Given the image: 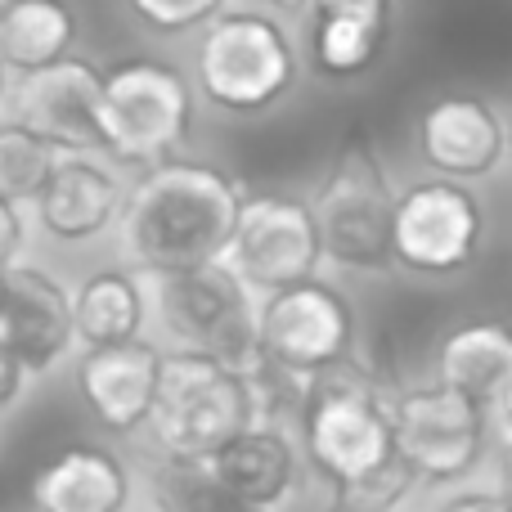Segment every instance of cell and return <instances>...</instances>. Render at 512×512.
<instances>
[{
    "label": "cell",
    "instance_id": "cell-4",
    "mask_svg": "<svg viewBox=\"0 0 512 512\" xmlns=\"http://www.w3.org/2000/svg\"><path fill=\"white\" fill-rule=\"evenodd\" d=\"M167 459L207 463L216 450L256 427V400L239 369L203 351H171L162 360L158 405L149 418Z\"/></svg>",
    "mask_w": 512,
    "mask_h": 512
},
{
    "label": "cell",
    "instance_id": "cell-32",
    "mask_svg": "<svg viewBox=\"0 0 512 512\" xmlns=\"http://www.w3.org/2000/svg\"><path fill=\"white\" fill-rule=\"evenodd\" d=\"M5 306H9V270H0V324H5Z\"/></svg>",
    "mask_w": 512,
    "mask_h": 512
},
{
    "label": "cell",
    "instance_id": "cell-3",
    "mask_svg": "<svg viewBox=\"0 0 512 512\" xmlns=\"http://www.w3.org/2000/svg\"><path fill=\"white\" fill-rule=\"evenodd\" d=\"M396 189L369 135H346L315 189L324 256L342 270L378 274L396 265Z\"/></svg>",
    "mask_w": 512,
    "mask_h": 512
},
{
    "label": "cell",
    "instance_id": "cell-29",
    "mask_svg": "<svg viewBox=\"0 0 512 512\" xmlns=\"http://www.w3.org/2000/svg\"><path fill=\"white\" fill-rule=\"evenodd\" d=\"M252 9H261V14H274V18H297V14H306L315 0H248Z\"/></svg>",
    "mask_w": 512,
    "mask_h": 512
},
{
    "label": "cell",
    "instance_id": "cell-20",
    "mask_svg": "<svg viewBox=\"0 0 512 512\" xmlns=\"http://www.w3.org/2000/svg\"><path fill=\"white\" fill-rule=\"evenodd\" d=\"M436 382L472 396L477 405H499L512 387V328L499 319L454 328L436 355Z\"/></svg>",
    "mask_w": 512,
    "mask_h": 512
},
{
    "label": "cell",
    "instance_id": "cell-34",
    "mask_svg": "<svg viewBox=\"0 0 512 512\" xmlns=\"http://www.w3.org/2000/svg\"><path fill=\"white\" fill-rule=\"evenodd\" d=\"M14 5H18V0H0V18H5L9 9H14Z\"/></svg>",
    "mask_w": 512,
    "mask_h": 512
},
{
    "label": "cell",
    "instance_id": "cell-6",
    "mask_svg": "<svg viewBox=\"0 0 512 512\" xmlns=\"http://www.w3.org/2000/svg\"><path fill=\"white\" fill-rule=\"evenodd\" d=\"M194 131V90L167 59H122L104 68V149L158 167Z\"/></svg>",
    "mask_w": 512,
    "mask_h": 512
},
{
    "label": "cell",
    "instance_id": "cell-19",
    "mask_svg": "<svg viewBox=\"0 0 512 512\" xmlns=\"http://www.w3.org/2000/svg\"><path fill=\"white\" fill-rule=\"evenodd\" d=\"M126 499V468L99 445H72L32 477L36 512H122Z\"/></svg>",
    "mask_w": 512,
    "mask_h": 512
},
{
    "label": "cell",
    "instance_id": "cell-33",
    "mask_svg": "<svg viewBox=\"0 0 512 512\" xmlns=\"http://www.w3.org/2000/svg\"><path fill=\"white\" fill-rule=\"evenodd\" d=\"M5 90H9V63H5V54H0V99H5Z\"/></svg>",
    "mask_w": 512,
    "mask_h": 512
},
{
    "label": "cell",
    "instance_id": "cell-2",
    "mask_svg": "<svg viewBox=\"0 0 512 512\" xmlns=\"http://www.w3.org/2000/svg\"><path fill=\"white\" fill-rule=\"evenodd\" d=\"M391 405L396 396H387V387L351 360L315 373L301 414V436L319 477L333 486H355L391 468L400 459Z\"/></svg>",
    "mask_w": 512,
    "mask_h": 512
},
{
    "label": "cell",
    "instance_id": "cell-18",
    "mask_svg": "<svg viewBox=\"0 0 512 512\" xmlns=\"http://www.w3.org/2000/svg\"><path fill=\"white\" fill-rule=\"evenodd\" d=\"M207 472L230 490L239 504L248 508H279L297 486V454H292L288 436L279 427H248L243 436H234L225 450H216L207 459Z\"/></svg>",
    "mask_w": 512,
    "mask_h": 512
},
{
    "label": "cell",
    "instance_id": "cell-30",
    "mask_svg": "<svg viewBox=\"0 0 512 512\" xmlns=\"http://www.w3.org/2000/svg\"><path fill=\"white\" fill-rule=\"evenodd\" d=\"M495 495H504L512 504V441L504 445V454H499V490Z\"/></svg>",
    "mask_w": 512,
    "mask_h": 512
},
{
    "label": "cell",
    "instance_id": "cell-21",
    "mask_svg": "<svg viewBox=\"0 0 512 512\" xmlns=\"http://www.w3.org/2000/svg\"><path fill=\"white\" fill-rule=\"evenodd\" d=\"M72 41H77V14L68 0H18L0 18V54L23 77L68 59Z\"/></svg>",
    "mask_w": 512,
    "mask_h": 512
},
{
    "label": "cell",
    "instance_id": "cell-25",
    "mask_svg": "<svg viewBox=\"0 0 512 512\" xmlns=\"http://www.w3.org/2000/svg\"><path fill=\"white\" fill-rule=\"evenodd\" d=\"M131 14L158 36H185L198 27H212L230 0H126Z\"/></svg>",
    "mask_w": 512,
    "mask_h": 512
},
{
    "label": "cell",
    "instance_id": "cell-17",
    "mask_svg": "<svg viewBox=\"0 0 512 512\" xmlns=\"http://www.w3.org/2000/svg\"><path fill=\"white\" fill-rule=\"evenodd\" d=\"M391 36V0H315L310 63L319 77L351 81L382 59Z\"/></svg>",
    "mask_w": 512,
    "mask_h": 512
},
{
    "label": "cell",
    "instance_id": "cell-15",
    "mask_svg": "<svg viewBox=\"0 0 512 512\" xmlns=\"http://www.w3.org/2000/svg\"><path fill=\"white\" fill-rule=\"evenodd\" d=\"M0 342L23 360L27 373L54 369L77 342V297L54 274L36 270V265H14Z\"/></svg>",
    "mask_w": 512,
    "mask_h": 512
},
{
    "label": "cell",
    "instance_id": "cell-28",
    "mask_svg": "<svg viewBox=\"0 0 512 512\" xmlns=\"http://www.w3.org/2000/svg\"><path fill=\"white\" fill-rule=\"evenodd\" d=\"M445 512H512L504 495H459L445 504Z\"/></svg>",
    "mask_w": 512,
    "mask_h": 512
},
{
    "label": "cell",
    "instance_id": "cell-11",
    "mask_svg": "<svg viewBox=\"0 0 512 512\" xmlns=\"http://www.w3.org/2000/svg\"><path fill=\"white\" fill-rule=\"evenodd\" d=\"M486 216L463 180H423L396 207V265L414 274H459L477 261Z\"/></svg>",
    "mask_w": 512,
    "mask_h": 512
},
{
    "label": "cell",
    "instance_id": "cell-7",
    "mask_svg": "<svg viewBox=\"0 0 512 512\" xmlns=\"http://www.w3.org/2000/svg\"><path fill=\"white\" fill-rule=\"evenodd\" d=\"M158 310L185 351H203L239 373L261 360V310L252 306V288L230 261L158 279Z\"/></svg>",
    "mask_w": 512,
    "mask_h": 512
},
{
    "label": "cell",
    "instance_id": "cell-31",
    "mask_svg": "<svg viewBox=\"0 0 512 512\" xmlns=\"http://www.w3.org/2000/svg\"><path fill=\"white\" fill-rule=\"evenodd\" d=\"M499 423H504V436L512 441V387L504 391V400H499Z\"/></svg>",
    "mask_w": 512,
    "mask_h": 512
},
{
    "label": "cell",
    "instance_id": "cell-1",
    "mask_svg": "<svg viewBox=\"0 0 512 512\" xmlns=\"http://www.w3.org/2000/svg\"><path fill=\"white\" fill-rule=\"evenodd\" d=\"M243 189L212 162L167 158L140 176L126 198L122 243L140 270L180 274L225 261L243 212Z\"/></svg>",
    "mask_w": 512,
    "mask_h": 512
},
{
    "label": "cell",
    "instance_id": "cell-23",
    "mask_svg": "<svg viewBox=\"0 0 512 512\" xmlns=\"http://www.w3.org/2000/svg\"><path fill=\"white\" fill-rule=\"evenodd\" d=\"M59 162H63V149L54 140H45L41 131H32L18 117L0 122V194L14 198L18 207L41 198V189L50 185Z\"/></svg>",
    "mask_w": 512,
    "mask_h": 512
},
{
    "label": "cell",
    "instance_id": "cell-13",
    "mask_svg": "<svg viewBox=\"0 0 512 512\" xmlns=\"http://www.w3.org/2000/svg\"><path fill=\"white\" fill-rule=\"evenodd\" d=\"M162 360L167 355L153 342L135 337L122 346H99L86 351L77 364V391L86 409L108 432H135L153 418L162 387Z\"/></svg>",
    "mask_w": 512,
    "mask_h": 512
},
{
    "label": "cell",
    "instance_id": "cell-5",
    "mask_svg": "<svg viewBox=\"0 0 512 512\" xmlns=\"http://www.w3.org/2000/svg\"><path fill=\"white\" fill-rule=\"evenodd\" d=\"M297 81V50L274 14L225 9L198 41V86L225 113H261Z\"/></svg>",
    "mask_w": 512,
    "mask_h": 512
},
{
    "label": "cell",
    "instance_id": "cell-9",
    "mask_svg": "<svg viewBox=\"0 0 512 512\" xmlns=\"http://www.w3.org/2000/svg\"><path fill=\"white\" fill-rule=\"evenodd\" d=\"M391 418H396L400 459L427 486L463 481L481 463V450H486V405H477L463 391L445 387V382L400 391L396 405H391Z\"/></svg>",
    "mask_w": 512,
    "mask_h": 512
},
{
    "label": "cell",
    "instance_id": "cell-8",
    "mask_svg": "<svg viewBox=\"0 0 512 512\" xmlns=\"http://www.w3.org/2000/svg\"><path fill=\"white\" fill-rule=\"evenodd\" d=\"M225 261L252 292H283L292 283L319 279L324 234L315 203L292 194H248Z\"/></svg>",
    "mask_w": 512,
    "mask_h": 512
},
{
    "label": "cell",
    "instance_id": "cell-16",
    "mask_svg": "<svg viewBox=\"0 0 512 512\" xmlns=\"http://www.w3.org/2000/svg\"><path fill=\"white\" fill-rule=\"evenodd\" d=\"M131 189L117 180L113 167L86 158V153H63L59 171L36 198V216L59 243H90L126 216Z\"/></svg>",
    "mask_w": 512,
    "mask_h": 512
},
{
    "label": "cell",
    "instance_id": "cell-35",
    "mask_svg": "<svg viewBox=\"0 0 512 512\" xmlns=\"http://www.w3.org/2000/svg\"><path fill=\"white\" fill-rule=\"evenodd\" d=\"M508 153H512V117H508Z\"/></svg>",
    "mask_w": 512,
    "mask_h": 512
},
{
    "label": "cell",
    "instance_id": "cell-26",
    "mask_svg": "<svg viewBox=\"0 0 512 512\" xmlns=\"http://www.w3.org/2000/svg\"><path fill=\"white\" fill-rule=\"evenodd\" d=\"M27 230H23V212H18L14 198L0 194V270H14L18 256H23Z\"/></svg>",
    "mask_w": 512,
    "mask_h": 512
},
{
    "label": "cell",
    "instance_id": "cell-22",
    "mask_svg": "<svg viewBox=\"0 0 512 512\" xmlns=\"http://www.w3.org/2000/svg\"><path fill=\"white\" fill-rule=\"evenodd\" d=\"M144 328L140 279L126 270H95L77 288V342L86 351L135 342Z\"/></svg>",
    "mask_w": 512,
    "mask_h": 512
},
{
    "label": "cell",
    "instance_id": "cell-27",
    "mask_svg": "<svg viewBox=\"0 0 512 512\" xmlns=\"http://www.w3.org/2000/svg\"><path fill=\"white\" fill-rule=\"evenodd\" d=\"M23 382H27L23 360H18V355L9 351L5 342H0V409H5V405H14V400H18V391H23Z\"/></svg>",
    "mask_w": 512,
    "mask_h": 512
},
{
    "label": "cell",
    "instance_id": "cell-12",
    "mask_svg": "<svg viewBox=\"0 0 512 512\" xmlns=\"http://www.w3.org/2000/svg\"><path fill=\"white\" fill-rule=\"evenodd\" d=\"M14 113L63 153L104 149V68L81 54L27 72L14 86Z\"/></svg>",
    "mask_w": 512,
    "mask_h": 512
},
{
    "label": "cell",
    "instance_id": "cell-14",
    "mask_svg": "<svg viewBox=\"0 0 512 512\" xmlns=\"http://www.w3.org/2000/svg\"><path fill=\"white\" fill-rule=\"evenodd\" d=\"M418 153L445 180L490 176L508 153V122L477 95H445L418 117Z\"/></svg>",
    "mask_w": 512,
    "mask_h": 512
},
{
    "label": "cell",
    "instance_id": "cell-10",
    "mask_svg": "<svg viewBox=\"0 0 512 512\" xmlns=\"http://www.w3.org/2000/svg\"><path fill=\"white\" fill-rule=\"evenodd\" d=\"M355 310L333 283L306 279L270 292L261 306V355L279 369L315 378L351 360Z\"/></svg>",
    "mask_w": 512,
    "mask_h": 512
},
{
    "label": "cell",
    "instance_id": "cell-24",
    "mask_svg": "<svg viewBox=\"0 0 512 512\" xmlns=\"http://www.w3.org/2000/svg\"><path fill=\"white\" fill-rule=\"evenodd\" d=\"M149 490L158 512H261L248 508L207 472V463L194 459H162L149 472Z\"/></svg>",
    "mask_w": 512,
    "mask_h": 512
}]
</instances>
